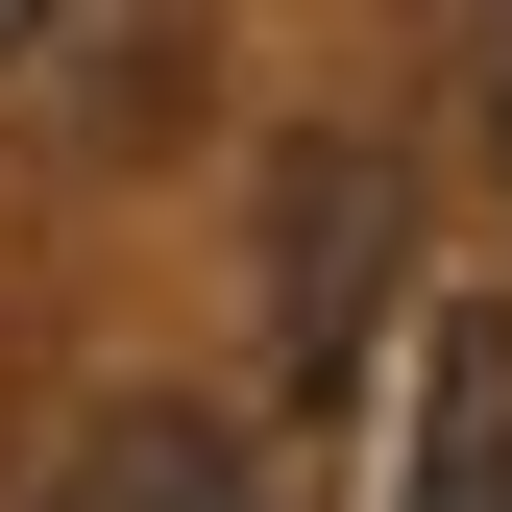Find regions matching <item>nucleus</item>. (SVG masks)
<instances>
[{
  "mask_svg": "<svg viewBox=\"0 0 512 512\" xmlns=\"http://www.w3.org/2000/svg\"><path fill=\"white\" fill-rule=\"evenodd\" d=\"M391 269H415V196H391V147H269V391L317 415V391H366V317H391Z\"/></svg>",
  "mask_w": 512,
  "mask_h": 512,
  "instance_id": "f257e3e1",
  "label": "nucleus"
},
{
  "mask_svg": "<svg viewBox=\"0 0 512 512\" xmlns=\"http://www.w3.org/2000/svg\"><path fill=\"white\" fill-rule=\"evenodd\" d=\"M25 512H269V464H244L220 415H171V391H122V415H98L74 464L25 488Z\"/></svg>",
  "mask_w": 512,
  "mask_h": 512,
  "instance_id": "7ed1b4c3",
  "label": "nucleus"
},
{
  "mask_svg": "<svg viewBox=\"0 0 512 512\" xmlns=\"http://www.w3.org/2000/svg\"><path fill=\"white\" fill-rule=\"evenodd\" d=\"M488 147H512V0H488Z\"/></svg>",
  "mask_w": 512,
  "mask_h": 512,
  "instance_id": "39448f33",
  "label": "nucleus"
},
{
  "mask_svg": "<svg viewBox=\"0 0 512 512\" xmlns=\"http://www.w3.org/2000/svg\"><path fill=\"white\" fill-rule=\"evenodd\" d=\"M391 512H512V293H439V317H415V439H391Z\"/></svg>",
  "mask_w": 512,
  "mask_h": 512,
  "instance_id": "f03ea898",
  "label": "nucleus"
},
{
  "mask_svg": "<svg viewBox=\"0 0 512 512\" xmlns=\"http://www.w3.org/2000/svg\"><path fill=\"white\" fill-rule=\"evenodd\" d=\"M49 25H74V0H0V74H25V49H49Z\"/></svg>",
  "mask_w": 512,
  "mask_h": 512,
  "instance_id": "20e7f679",
  "label": "nucleus"
}]
</instances>
